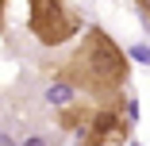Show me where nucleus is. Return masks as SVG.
Masks as SVG:
<instances>
[{"instance_id": "nucleus-4", "label": "nucleus", "mask_w": 150, "mask_h": 146, "mask_svg": "<svg viewBox=\"0 0 150 146\" xmlns=\"http://www.w3.org/2000/svg\"><path fill=\"white\" fill-rule=\"evenodd\" d=\"M135 8H139V12H142V19L150 23V0H135Z\"/></svg>"}, {"instance_id": "nucleus-3", "label": "nucleus", "mask_w": 150, "mask_h": 146, "mask_svg": "<svg viewBox=\"0 0 150 146\" xmlns=\"http://www.w3.org/2000/svg\"><path fill=\"white\" fill-rule=\"evenodd\" d=\"M27 27L42 46H66L81 31V16L69 0H27Z\"/></svg>"}, {"instance_id": "nucleus-5", "label": "nucleus", "mask_w": 150, "mask_h": 146, "mask_svg": "<svg viewBox=\"0 0 150 146\" xmlns=\"http://www.w3.org/2000/svg\"><path fill=\"white\" fill-rule=\"evenodd\" d=\"M4 23H8V0H0V35H4Z\"/></svg>"}, {"instance_id": "nucleus-1", "label": "nucleus", "mask_w": 150, "mask_h": 146, "mask_svg": "<svg viewBox=\"0 0 150 146\" xmlns=\"http://www.w3.org/2000/svg\"><path fill=\"white\" fill-rule=\"evenodd\" d=\"M54 77L77 89L85 100L104 104V108H123V92L131 81V62L104 27H88L85 39L73 46L69 58L54 66Z\"/></svg>"}, {"instance_id": "nucleus-2", "label": "nucleus", "mask_w": 150, "mask_h": 146, "mask_svg": "<svg viewBox=\"0 0 150 146\" xmlns=\"http://www.w3.org/2000/svg\"><path fill=\"white\" fill-rule=\"evenodd\" d=\"M58 127L77 135L81 146H123L131 135V119L123 108H104L93 100H73L58 108Z\"/></svg>"}]
</instances>
